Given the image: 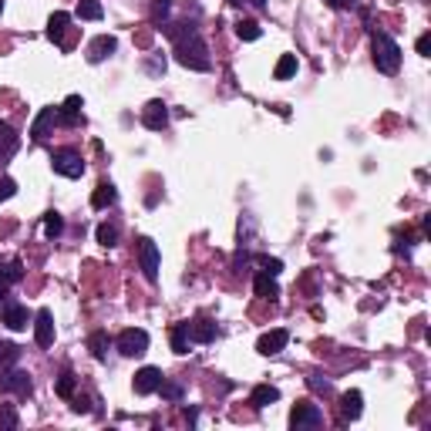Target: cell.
Masks as SVG:
<instances>
[{
	"mask_svg": "<svg viewBox=\"0 0 431 431\" xmlns=\"http://www.w3.org/2000/svg\"><path fill=\"white\" fill-rule=\"evenodd\" d=\"M7 296H11V283H7V280L0 277V304H4Z\"/></svg>",
	"mask_w": 431,
	"mask_h": 431,
	"instance_id": "cell-42",
	"label": "cell"
},
{
	"mask_svg": "<svg viewBox=\"0 0 431 431\" xmlns=\"http://www.w3.org/2000/svg\"><path fill=\"white\" fill-rule=\"evenodd\" d=\"M139 263H142L145 280L155 283V280H158V246H155V239H149V236L139 239Z\"/></svg>",
	"mask_w": 431,
	"mask_h": 431,
	"instance_id": "cell-7",
	"label": "cell"
},
{
	"mask_svg": "<svg viewBox=\"0 0 431 431\" xmlns=\"http://www.w3.org/2000/svg\"><path fill=\"white\" fill-rule=\"evenodd\" d=\"M17 192V182L11 179V175H0V202H7L11 196Z\"/></svg>",
	"mask_w": 431,
	"mask_h": 431,
	"instance_id": "cell-36",
	"label": "cell"
},
{
	"mask_svg": "<svg viewBox=\"0 0 431 431\" xmlns=\"http://www.w3.org/2000/svg\"><path fill=\"white\" fill-rule=\"evenodd\" d=\"M0 425H4V428H17V425H20V418H17V411L11 404H0Z\"/></svg>",
	"mask_w": 431,
	"mask_h": 431,
	"instance_id": "cell-35",
	"label": "cell"
},
{
	"mask_svg": "<svg viewBox=\"0 0 431 431\" xmlns=\"http://www.w3.org/2000/svg\"><path fill=\"white\" fill-rule=\"evenodd\" d=\"M327 4H330V7H347L351 0H327Z\"/></svg>",
	"mask_w": 431,
	"mask_h": 431,
	"instance_id": "cell-43",
	"label": "cell"
},
{
	"mask_svg": "<svg viewBox=\"0 0 431 431\" xmlns=\"http://www.w3.org/2000/svg\"><path fill=\"white\" fill-rule=\"evenodd\" d=\"M162 381H165V377H162V368H142L139 374H135V394H155Z\"/></svg>",
	"mask_w": 431,
	"mask_h": 431,
	"instance_id": "cell-13",
	"label": "cell"
},
{
	"mask_svg": "<svg viewBox=\"0 0 431 431\" xmlns=\"http://www.w3.org/2000/svg\"><path fill=\"white\" fill-rule=\"evenodd\" d=\"M277 401H280V391L273 385L253 387V394H249V404H253V408H266V404H277Z\"/></svg>",
	"mask_w": 431,
	"mask_h": 431,
	"instance_id": "cell-20",
	"label": "cell"
},
{
	"mask_svg": "<svg viewBox=\"0 0 431 431\" xmlns=\"http://www.w3.org/2000/svg\"><path fill=\"white\" fill-rule=\"evenodd\" d=\"M0 391L17 394V398H27L34 391L31 374H27V370H0Z\"/></svg>",
	"mask_w": 431,
	"mask_h": 431,
	"instance_id": "cell-6",
	"label": "cell"
},
{
	"mask_svg": "<svg viewBox=\"0 0 431 431\" xmlns=\"http://www.w3.org/2000/svg\"><path fill=\"white\" fill-rule=\"evenodd\" d=\"M189 344H192L189 340V323H175L172 327V351L175 354H189Z\"/></svg>",
	"mask_w": 431,
	"mask_h": 431,
	"instance_id": "cell-23",
	"label": "cell"
},
{
	"mask_svg": "<svg viewBox=\"0 0 431 431\" xmlns=\"http://www.w3.org/2000/svg\"><path fill=\"white\" fill-rule=\"evenodd\" d=\"M219 337V327H216L213 320H192L189 323V340H196V344H213V340Z\"/></svg>",
	"mask_w": 431,
	"mask_h": 431,
	"instance_id": "cell-15",
	"label": "cell"
},
{
	"mask_svg": "<svg viewBox=\"0 0 431 431\" xmlns=\"http://www.w3.org/2000/svg\"><path fill=\"white\" fill-rule=\"evenodd\" d=\"M370 51H374V64H377V71H385V75H398L401 68V47L398 41L391 37V34H374V41H370Z\"/></svg>",
	"mask_w": 431,
	"mask_h": 431,
	"instance_id": "cell-2",
	"label": "cell"
},
{
	"mask_svg": "<svg viewBox=\"0 0 431 431\" xmlns=\"http://www.w3.org/2000/svg\"><path fill=\"white\" fill-rule=\"evenodd\" d=\"M101 14H105V11H101L98 0H77V17H81V20H101Z\"/></svg>",
	"mask_w": 431,
	"mask_h": 431,
	"instance_id": "cell-27",
	"label": "cell"
},
{
	"mask_svg": "<svg viewBox=\"0 0 431 431\" xmlns=\"http://www.w3.org/2000/svg\"><path fill=\"white\" fill-rule=\"evenodd\" d=\"M307 385L313 387L317 394H330V391H334V385H330V381H320V377H307Z\"/></svg>",
	"mask_w": 431,
	"mask_h": 431,
	"instance_id": "cell-37",
	"label": "cell"
},
{
	"mask_svg": "<svg viewBox=\"0 0 431 431\" xmlns=\"http://www.w3.org/2000/svg\"><path fill=\"white\" fill-rule=\"evenodd\" d=\"M108 344H111V340H108L105 330H94L92 337H88V347H92V354L98 357V361H105L108 357Z\"/></svg>",
	"mask_w": 431,
	"mask_h": 431,
	"instance_id": "cell-26",
	"label": "cell"
},
{
	"mask_svg": "<svg viewBox=\"0 0 431 431\" xmlns=\"http://www.w3.org/2000/svg\"><path fill=\"white\" fill-rule=\"evenodd\" d=\"M51 169L64 175V179H81L85 175V158L75 152V149H58L51 155Z\"/></svg>",
	"mask_w": 431,
	"mask_h": 431,
	"instance_id": "cell-3",
	"label": "cell"
},
{
	"mask_svg": "<svg viewBox=\"0 0 431 431\" xmlns=\"http://www.w3.org/2000/svg\"><path fill=\"white\" fill-rule=\"evenodd\" d=\"M71 27V14H64V11H54L51 20H47V37L54 41V44H64V31Z\"/></svg>",
	"mask_w": 431,
	"mask_h": 431,
	"instance_id": "cell-16",
	"label": "cell"
},
{
	"mask_svg": "<svg viewBox=\"0 0 431 431\" xmlns=\"http://www.w3.org/2000/svg\"><path fill=\"white\" fill-rule=\"evenodd\" d=\"M165 34L172 37V47H175V61L189 68V71H209L213 61H209V47L202 41V34L196 24H172L165 27Z\"/></svg>",
	"mask_w": 431,
	"mask_h": 431,
	"instance_id": "cell-1",
	"label": "cell"
},
{
	"mask_svg": "<svg viewBox=\"0 0 431 431\" xmlns=\"http://www.w3.org/2000/svg\"><path fill=\"white\" fill-rule=\"evenodd\" d=\"M58 394H61V398H71V394H75V374H71V370H64L61 377H58Z\"/></svg>",
	"mask_w": 431,
	"mask_h": 431,
	"instance_id": "cell-33",
	"label": "cell"
},
{
	"mask_svg": "<svg viewBox=\"0 0 431 431\" xmlns=\"http://www.w3.org/2000/svg\"><path fill=\"white\" fill-rule=\"evenodd\" d=\"M115 47H118V41H115L111 34H101V37H94L92 44H88V61H92V64H101L105 58H111V54H115Z\"/></svg>",
	"mask_w": 431,
	"mask_h": 431,
	"instance_id": "cell-14",
	"label": "cell"
},
{
	"mask_svg": "<svg viewBox=\"0 0 431 431\" xmlns=\"http://www.w3.org/2000/svg\"><path fill=\"white\" fill-rule=\"evenodd\" d=\"M236 34H239V41H256L263 31L256 20H239V24H236Z\"/></svg>",
	"mask_w": 431,
	"mask_h": 431,
	"instance_id": "cell-30",
	"label": "cell"
},
{
	"mask_svg": "<svg viewBox=\"0 0 431 431\" xmlns=\"http://www.w3.org/2000/svg\"><path fill=\"white\" fill-rule=\"evenodd\" d=\"M0 14H4V0H0Z\"/></svg>",
	"mask_w": 431,
	"mask_h": 431,
	"instance_id": "cell-45",
	"label": "cell"
},
{
	"mask_svg": "<svg viewBox=\"0 0 431 431\" xmlns=\"http://www.w3.org/2000/svg\"><path fill=\"white\" fill-rule=\"evenodd\" d=\"M71 408H75L77 415H81V411H92V404H88L85 398H75V404H71Z\"/></svg>",
	"mask_w": 431,
	"mask_h": 431,
	"instance_id": "cell-41",
	"label": "cell"
},
{
	"mask_svg": "<svg viewBox=\"0 0 431 431\" xmlns=\"http://www.w3.org/2000/svg\"><path fill=\"white\" fill-rule=\"evenodd\" d=\"M17 357H20V347L11 340H0V364H14Z\"/></svg>",
	"mask_w": 431,
	"mask_h": 431,
	"instance_id": "cell-31",
	"label": "cell"
},
{
	"mask_svg": "<svg viewBox=\"0 0 431 431\" xmlns=\"http://www.w3.org/2000/svg\"><path fill=\"white\" fill-rule=\"evenodd\" d=\"M34 340L41 347L54 344V313L51 310H37V317H34Z\"/></svg>",
	"mask_w": 431,
	"mask_h": 431,
	"instance_id": "cell-11",
	"label": "cell"
},
{
	"mask_svg": "<svg viewBox=\"0 0 431 431\" xmlns=\"http://www.w3.org/2000/svg\"><path fill=\"white\" fill-rule=\"evenodd\" d=\"M142 125L145 128H152V132H162L165 125H169V108H165V101H149V105L142 108Z\"/></svg>",
	"mask_w": 431,
	"mask_h": 431,
	"instance_id": "cell-10",
	"label": "cell"
},
{
	"mask_svg": "<svg viewBox=\"0 0 431 431\" xmlns=\"http://www.w3.org/2000/svg\"><path fill=\"white\" fill-rule=\"evenodd\" d=\"M61 232H64V219L58 213H47L44 216V236L47 239H58Z\"/></svg>",
	"mask_w": 431,
	"mask_h": 431,
	"instance_id": "cell-29",
	"label": "cell"
},
{
	"mask_svg": "<svg viewBox=\"0 0 431 431\" xmlns=\"http://www.w3.org/2000/svg\"><path fill=\"white\" fill-rule=\"evenodd\" d=\"M172 11V0H152V7H149V14H152V20L158 24V20H165Z\"/></svg>",
	"mask_w": 431,
	"mask_h": 431,
	"instance_id": "cell-32",
	"label": "cell"
},
{
	"mask_svg": "<svg viewBox=\"0 0 431 431\" xmlns=\"http://www.w3.org/2000/svg\"><path fill=\"white\" fill-rule=\"evenodd\" d=\"M287 344H290V330L277 327V330H266V334L256 340V351H260L263 357H273V354H280Z\"/></svg>",
	"mask_w": 431,
	"mask_h": 431,
	"instance_id": "cell-9",
	"label": "cell"
},
{
	"mask_svg": "<svg viewBox=\"0 0 431 431\" xmlns=\"http://www.w3.org/2000/svg\"><path fill=\"white\" fill-rule=\"evenodd\" d=\"M418 54H421V58L431 54V34H421V37H418Z\"/></svg>",
	"mask_w": 431,
	"mask_h": 431,
	"instance_id": "cell-38",
	"label": "cell"
},
{
	"mask_svg": "<svg viewBox=\"0 0 431 431\" xmlns=\"http://www.w3.org/2000/svg\"><path fill=\"white\" fill-rule=\"evenodd\" d=\"M230 4H243V0H230Z\"/></svg>",
	"mask_w": 431,
	"mask_h": 431,
	"instance_id": "cell-46",
	"label": "cell"
},
{
	"mask_svg": "<svg viewBox=\"0 0 431 431\" xmlns=\"http://www.w3.org/2000/svg\"><path fill=\"white\" fill-rule=\"evenodd\" d=\"M263 263V273H270V277H277L280 270H283V263L280 260H260Z\"/></svg>",
	"mask_w": 431,
	"mask_h": 431,
	"instance_id": "cell-39",
	"label": "cell"
},
{
	"mask_svg": "<svg viewBox=\"0 0 431 431\" xmlns=\"http://www.w3.org/2000/svg\"><path fill=\"white\" fill-rule=\"evenodd\" d=\"M361 404H364V394H361V391H347V394L340 398V418H344V421H357V418H361Z\"/></svg>",
	"mask_w": 431,
	"mask_h": 431,
	"instance_id": "cell-17",
	"label": "cell"
},
{
	"mask_svg": "<svg viewBox=\"0 0 431 431\" xmlns=\"http://www.w3.org/2000/svg\"><path fill=\"white\" fill-rule=\"evenodd\" d=\"M0 320L7 323L11 330H24V327L31 323V313H27V307H20L17 300H11V296H7V300L0 304Z\"/></svg>",
	"mask_w": 431,
	"mask_h": 431,
	"instance_id": "cell-8",
	"label": "cell"
},
{
	"mask_svg": "<svg viewBox=\"0 0 431 431\" xmlns=\"http://www.w3.org/2000/svg\"><path fill=\"white\" fill-rule=\"evenodd\" d=\"M118 351H122L125 357H142L145 351H149V334H145L142 327H128V330H122V334H118Z\"/></svg>",
	"mask_w": 431,
	"mask_h": 431,
	"instance_id": "cell-5",
	"label": "cell"
},
{
	"mask_svg": "<svg viewBox=\"0 0 431 431\" xmlns=\"http://www.w3.org/2000/svg\"><path fill=\"white\" fill-rule=\"evenodd\" d=\"M145 68H149L152 75H162V71H165V58H155V61H149Z\"/></svg>",
	"mask_w": 431,
	"mask_h": 431,
	"instance_id": "cell-40",
	"label": "cell"
},
{
	"mask_svg": "<svg viewBox=\"0 0 431 431\" xmlns=\"http://www.w3.org/2000/svg\"><path fill=\"white\" fill-rule=\"evenodd\" d=\"M323 425V411L310 401H300L296 408L290 411V428L293 431H304V428H320Z\"/></svg>",
	"mask_w": 431,
	"mask_h": 431,
	"instance_id": "cell-4",
	"label": "cell"
},
{
	"mask_svg": "<svg viewBox=\"0 0 431 431\" xmlns=\"http://www.w3.org/2000/svg\"><path fill=\"white\" fill-rule=\"evenodd\" d=\"M0 277L7 280V283H20V280H24V263H20V260H7L4 266H0Z\"/></svg>",
	"mask_w": 431,
	"mask_h": 431,
	"instance_id": "cell-28",
	"label": "cell"
},
{
	"mask_svg": "<svg viewBox=\"0 0 431 431\" xmlns=\"http://www.w3.org/2000/svg\"><path fill=\"white\" fill-rule=\"evenodd\" d=\"M115 199H118V192H115V185L111 182H98V189L92 192L94 209H108V206H115Z\"/></svg>",
	"mask_w": 431,
	"mask_h": 431,
	"instance_id": "cell-19",
	"label": "cell"
},
{
	"mask_svg": "<svg viewBox=\"0 0 431 431\" xmlns=\"http://www.w3.org/2000/svg\"><path fill=\"white\" fill-rule=\"evenodd\" d=\"M58 111H61V125H77L81 122V94H71Z\"/></svg>",
	"mask_w": 431,
	"mask_h": 431,
	"instance_id": "cell-22",
	"label": "cell"
},
{
	"mask_svg": "<svg viewBox=\"0 0 431 431\" xmlns=\"http://www.w3.org/2000/svg\"><path fill=\"white\" fill-rule=\"evenodd\" d=\"M249 4H253V7H266V0H249Z\"/></svg>",
	"mask_w": 431,
	"mask_h": 431,
	"instance_id": "cell-44",
	"label": "cell"
},
{
	"mask_svg": "<svg viewBox=\"0 0 431 431\" xmlns=\"http://www.w3.org/2000/svg\"><path fill=\"white\" fill-rule=\"evenodd\" d=\"M296 75V54H283L277 61V68H273V77L277 81H287V77Z\"/></svg>",
	"mask_w": 431,
	"mask_h": 431,
	"instance_id": "cell-25",
	"label": "cell"
},
{
	"mask_svg": "<svg viewBox=\"0 0 431 431\" xmlns=\"http://www.w3.org/2000/svg\"><path fill=\"white\" fill-rule=\"evenodd\" d=\"M253 290H256V296H263V300H277L280 296L277 280L270 277V273H260V277L253 280Z\"/></svg>",
	"mask_w": 431,
	"mask_h": 431,
	"instance_id": "cell-21",
	"label": "cell"
},
{
	"mask_svg": "<svg viewBox=\"0 0 431 431\" xmlns=\"http://www.w3.org/2000/svg\"><path fill=\"white\" fill-rule=\"evenodd\" d=\"M158 391H162V398L165 401H182V385H175V381H162Z\"/></svg>",
	"mask_w": 431,
	"mask_h": 431,
	"instance_id": "cell-34",
	"label": "cell"
},
{
	"mask_svg": "<svg viewBox=\"0 0 431 431\" xmlns=\"http://www.w3.org/2000/svg\"><path fill=\"white\" fill-rule=\"evenodd\" d=\"M54 125H61V111L58 108H41V115L34 118V125H31V139H47V132L54 128Z\"/></svg>",
	"mask_w": 431,
	"mask_h": 431,
	"instance_id": "cell-12",
	"label": "cell"
},
{
	"mask_svg": "<svg viewBox=\"0 0 431 431\" xmlns=\"http://www.w3.org/2000/svg\"><path fill=\"white\" fill-rule=\"evenodd\" d=\"M17 145H20L17 132L7 122H0V162H7V158L17 152Z\"/></svg>",
	"mask_w": 431,
	"mask_h": 431,
	"instance_id": "cell-18",
	"label": "cell"
},
{
	"mask_svg": "<svg viewBox=\"0 0 431 431\" xmlns=\"http://www.w3.org/2000/svg\"><path fill=\"white\" fill-rule=\"evenodd\" d=\"M94 239H98V243H101V246H118V226H115V223H101V226H98V232H94Z\"/></svg>",
	"mask_w": 431,
	"mask_h": 431,
	"instance_id": "cell-24",
	"label": "cell"
}]
</instances>
